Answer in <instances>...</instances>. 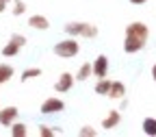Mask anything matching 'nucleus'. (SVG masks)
Segmentation results:
<instances>
[{
	"mask_svg": "<svg viewBox=\"0 0 156 137\" xmlns=\"http://www.w3.org/2000/svg\"><path fill=\"white\" fill-rule=\"evenodd\" d=\"M108 87H111V81L104 76V78H98V83H95V94L98 96H106L108 94Z\"/></svg>",
	"mask_w": 156,
	"mask_h": 137,
	"instance_id": "dca6fc26",
	"label": "nucleus"
},
{
	"mask_svg": "<svg viewBox=\"0 0 156 137\" xmlns=\"http://www.w3.org/2000/svg\"><path fill=\"white\" fill-rule=\"evenodd\" d=\"M74 81H76V78H74L72 72H63L61 76H58V81L54 83V91L56 94H67L74 87Z\"/></svg>",
	"mask_w": 156,
	"mask_h": 137,
	"instance_id": "0eeeda50",
	"label": "nucleus"
},
{
	"mask_svg": "<svg viewBox=\"0 0 156 137\" xmlns=\"http://www.w3.org/2000/svg\"><path fill=\"white\" fill-rule=\"evenodd\" d=\"M41 76V68H26L22 72V76H20V81L26 83V81H33V78H39Z\"/></svg>",
	"mask_w": 156,
	"mask_h": 137,
	"instance_id": "2eb2a0df",
	"label": "nucleus"
},
{
	"mask_svg": "<svg viewBox=\"0 0 156 137\" xmlns=\"http://www.w3.org/2000/svg\"><path fill=\"white\" fill-rule=\"evenodd\" d=\"M20 50H22V46H20L17 42H13V39H9V42L2 46V50H0V54H2L5 59H11V57H15Z\"/></svg>",
	"mask_w": 156,
	"mask_h": 137,
	"instance_id": "9b49d317",
	"label": "nucleus"
},
{
	"mask_svg": "<svg viewBox=\"0 0 156 137\" xmlns=\"http://www.w3.org/2000/svg\"><path fill=\"white\" fill-rule=\"evenodd\" d=\"M95 135H98V131L93 126H83L78 131V137H95Z\"/></svg>",
	"mask_w": 156,
	"mask_h": 137,
	"instance_id": "aec40b11",
	"label": "nucleus"
},
{
	"mask_svg": "<svg viewBox=\"0 0 156 137\" xmlns=\"http://www.w3.org/2000/svg\"><path fill=\"white\" fill-rule=\"evenodd\" d=\"M91 76H98V78L108 76V57L106 54H98V59L91 63Z\"/></svg>",
	"mask_w": 156,
	"mask_h": 137,
	"instance_id": "39448f33",
	"label": "nucleus"
},
{
	"mask_svg": "<svg viewBox=\"0 0 156 137\" xmlns=\"http://www.w3.org/2000/svg\"><path fill=\"white\" fill-rule=\"evenodd\" d=\"M141 128H143V135L156 137V117H145L143 124H141Z\"/></svg>",
	"mask_w": 156,
	"mask_h": 137,
	"instance_id": "4468645a",
	"label": "nucleus"
},
{
	"mask_svg": "<svg viewBox=\"0 0 156 137\" xmlns=\"http://www.w3.org/2000/svg\"><path fill=\"white\" fill-rule=\"evenodd\" d=\"M91 76V63H83L80 68H78V72H76V81H87V78Z\"/></svg>",
	"mask_w": 156,
	"mask_h": 137,
	"instance_id": "f3484780",
	"label": "nucleus"
},
{
	"mask_svg": "<svg viewBox=\"0 0 156 137\" xmlns=\"http://www.w3.org/2000/svg\"><path fill=\"white\" fill-rule=\"evenodd\" d=\"M152 78H154V83H156V63L152 65Z\"/></svg>",
	"mask_w": 156,
	"mask_h": 137,
	"instance_id": "5701e85b",
	"label": "nucleus"
},
{
	"mask_svg": "<svg viewBox=\"0 0 156 137\" xmlns=\"http://www.w3.org/2000/svg\"><path fill=\"white\" fill-rule=\"evenodd\" d=\"M17 115H20V109L17 107H0V126H5V128H9L15 120H17Z\"/></svg>",
	"mask_w": 156,
	"mask_h": 137,
	"instance_id": "423d86ee",
	"label": "nucleus"
},
{
	"mask_svg": "<svg viewBox=\"0 0 156 137\" xmlns=\"http://www.w3.org/2000/svg\"><path fill=\"white\" fill-rule=\"evenodd\" d=\"M39 111H41L44 115L61 113V111H65V102L61 100V98H46V100L41 102V107H39Z\"/></svg>",
	"mask_w": 156,
	"mask_h": 137,
	"instance_id": "20e7f679",
	"label": "nucleus"
},
{
	"mask_svg": "<svg viewBox=\"0 0 156 137\" xmlns=\"http://www.w3.org/2000/svg\"><path fill=\"white\" fill-rule=\"evenodd\" d=\"M9 128H11V137H26V135H28V126L22 124V122H17V120H15Z\"/></svg>",
	"mask_w": 156,
	"mask_h": 137,
	"instance_id": "ddd939ff",
	"label": "nucleus"
},
{
	"mask_svg": "<svg viewBox=\"0 0 156 137\" xmlns=\"http://www.w3.org/2000/svg\"><path fill=\"white\" fill-rule=\"evenodd\" d=\"M119 122H122V113L117 111V109H113V111L106 113V117L102 120V128L104 131H113V128L119 126Z\"/></svg>",
	"mask_w": 156,
	"mask_h": 137,
	"instance_id": "6e6552de",
	"label": "nucleus"
},
{
	"mask_svg": "<svg viewBox=\"0 0 156 137\" xmlns=\"http://www.w3.org/2000/svg\"><path fill=\"white\" fill-rule=\"evenodd\" d=\"M150 39V26L143 22H130L126 26V35H124V52L126 54H136L141 52Z\"/></svg>",
	"mask_w": 156,
	"mask_h": 137,
	"instance_id": "f257e3e1",
	"label": "nucleus"
},
{
	"mask_svg": "<svg viewBox=\"0 0 156 137\" xmlns=\"http://www.w3.org/2000/svg\"><path fill=\"white\" fill-rule=\"evenodd\" d=\"M28 26H30V28H35V31H48V28H50V20H48L46 15L35 13V15H30V17H28Z\"/></svg>",
	"mask_w": 156,
	"mask_h": 137,
	"instance_id": "9d476101",
	"label": "nucleus"
},
{
	"mask_svg": "<svg viewBox=\"0 0 156 137\" xmlns=\"http://www.w3.org/2000/svg\"><path fill=\"white\" fill-rule=\"evenodd\" d=\"M7 11V2H5V0H0V13H5Z\"/></svg>",
	"mask_w": 156,
	"mask_h": 137,
	"instance_id": "412c9836",
	"label": "nucleus"
},
{
	"mask_svg": "<svg viewBox=\"0 0 156 137\" xmlns=\"http://www.w3.org/2000/svg\"><path fill=\"white\" fill-rule=\"evenodd\" d=\"M11 13H13L15 17H20V15H24V13H26V5H24V0H13V7H11Z\"/></svg>",
	"mask_w": 156,
	"mask_h": 137,
	"instance_id": "a211bd4d",
	"label": "nucleus"
},
{
	"mask_svg": "<svg viewBox=\"0 0 156 137\" xmlns=\"http://www.w3.org/2000/svg\"><path fill=\"white\" fill-rule=\"evenodd\" d=\"M13 74H15L13 65H9V63H0V85H5V83H9Z\"/></svg>",
	"mask_w": 156,
	"mask_h": 137,
	"instance_id": "f8f14e48",
	"label": "nucleus"
},
{
	"mask_svg": "<svg viewBox=\"0 0 156 137\" xmlns=\"http://www.w3.org/2000/svg\"><path fill=\"white\" fill-rule=\"evenodd\" d=\"M130 2H132V5H145L147 0H130Z\"/></svg>",
	"mask_w": 156,
	"mask_h": 137,
	"instance_id": "4be33fe9",
	"label": "nucleus"
},
{
	"mask_svg": "<svg viewBox=\"0 0 156 137\" xmlns=\"http://www.w3.org/2000/svg\"><path fill=\"white\" fill-rule=\"evenodd\" d=\"M106 96L111 100H122V98H126V85L122 81H111V87H108Z\"/></svg>",
	"mask_w": 156,
	"mask_h": 137,
	"instance_id": "1a4fd4ad",
	"label": "nucleus"
},
{
	"mask_svg": "<svg viewBox=\"0 0 156 137\" xmlns=\"http://www.w3.org/2000/svg\"><path fill=\"white\" fill-rule=\"evenodd\" d=\"M52 52L56 57H61V59H74L78 52H80V44H78L76 37H67V39H63V42H56Z\"/></svg>",
	"mask_w": 156,
	"mask_h": 137,
	"instance_id": "7ed1b4c3",
	"label": "nucleus"
},
{
	"mask_svg": "<svg viewBox=\"0 0 156 137\" xmlns=\"http://www.w3.org/2000/svg\"><path fill=\"white\" fill-rule=\"evenodd\" d=\"M5 2H7V5H9V2H13V0H5Z\"/></svg>",
	"mask_w": 156,
	"mask_h": 137,
	"instance_id": "b1692460",
	"label": "nucleus"
},
{
	"mask_svg": "<svg viewBox=\"0 0 156 137\" xmlns=\"http://www.w3.org/2000/svg\"><path fill=\"white\" fill-rule=\"evenodd\" d=\"M61 131H54V126H46V124H41L39 126V135L41 137H52V135H58Z\"/></svg>",
	"mask_w": 156,
	"mask_h": 137,
	"instance_id": "6ab92c4d",
	"label": "nucleus"
},
{
	"mask_svg": "<svg viewBox=\"0 0 156 137\" xmlns=\"http://www.w3.org/2000/svg\"><path fill=\"white\" fill-rule=\"evenodd\" d=\"M65 33L69 37H85V39H93L98 37V26L91 22H67L65 24Z\"/></svg>",
	"mask_w": 156,
	"mask_h": 137,
	"instance_id": "f03ea898",
	"label": "nucleus"
}]
</instances>
